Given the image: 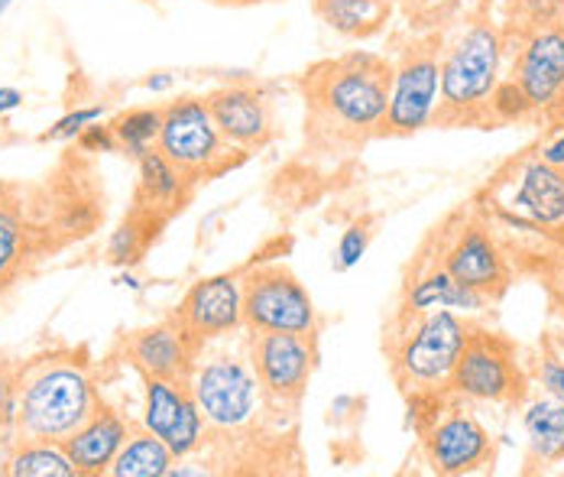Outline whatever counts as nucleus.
<instances>
[{
    "mask_svg": "<svg viewBox=\"0 0 564 477\" xmlns=\"http://www.w3.org/2000/svg\"><path fill=\"white\" fill-rule=\"evenodd\" d=\"M250 364L260 377L267 403L295 406L318 364L315 335H289V332H253L247 345Z\"/></svg>",
    "mask_w": 564,
    "mask_h": 477,
    "instance_id": "10",
    "label": "nucleus"
},
{
    "mask_svg": "<svg viewBox=\"0 0 564 477\" xmlns=\"http://www.w3.org/2000/svg\"><path fill=\"white\" fill-rule=\"evenodd\" d=\"M490 299L480 296L477 290H467L454 280L445 267H432L415 283H409L402 299V315H422L432 308H452L457 315H477L487 312Z\"/></svg>",
    "mask_w": 564,
    "mask_h": 477,
    "instance_id": "20",
    "label": "nucleus"
},
{
    "mask_svg": "<svg viewBox=\"0 0 564 477\" xmlns=\"http://www.w3.org/2000/svg\"><path fill=\"white\" fill-rule=\"evenodd\" d=\"M156 150L188 180L225 173L234 166L230 153H240L221 137L205 98H178L163 108V130Z\"/></svg>",
    "mask_w": 564,
    "mask_h": 477,
    "instance_id": "9",
    "label": "nucleus"
},
{
    "mask_svg": "<svg viewBox=\"0 0 564 477\" xmlns=\"http://www.w3.org/2000/svg\"><path fill=\"white\" fill-rule=\"evenodd\" d=\"M175 322L202 351L208 342L227 338L243 328V277L215 273L192 283L175 308Z\"/></svg>",
    "mask_w": 564,
    "mask_h": 477,
    "instance_id": "12",
    "label": "nucleus"
},
{
    "mask_svg": "<svg viewBox=\"0 0 564 477\" xmlns=\"http://www.w3.org/2000/svg\"><path fill=\"white\" fill-rule=\"evenodd\" d=\"M315 10L328 30L360 40V36H373L377 30H383L393 7L390 0H315Z\"/></svg>",
    "mask_w": 564,
    "mask_h": 477,
    "instance_id": "22",
    "label": "nucleus"
},
{
    "mask_svg": "<svg viewBox=\"0 0 564 477\" xmlns=\"http://www.w3.org/2000/svg\"><path fill=\"white\" fill-rule=\"evenodd\" d=\"M315 111L340 133H380L390 105L393 65L373 53H347L340 59L322 62L305 78Z\"/></svg>",
    "mask_w": 564,
    "mask_h": 477,
    "instance_id": "1",
    "label": "nucleus"
},
{
    "mask_svg": "<svg viewBox=\"0 0 564 477\" xmlns=\"http://www.w3.org/2000/svg\"><path fill=\"white\" fill-rule=\"evenodd\" d=\"M503 36L490 23L467 26L442 56V108L445 123L490 118V98L503 82Z\"/></svg>",
    "mask_w": 564,
    "mask_h": 477,
    "instance_id": "3",
    "label": "nucleus"
},
{
    "mask_svg": "<svg viewBox=\"0 0 564 477\" xmlns=\"http://www.w3.org/2000/svg\"><path fill=\"white\" fill-rule=\"evenodd\" d=\"M370 238H373L370 225H367V221H354V225L340 235L338 247H335V257H332L335 273H350V270L367 257Z\"/></svg>",
    "mask_w": 564,
    "mask_h": 477,
    "instance_id": "29",
    "label": "nucleus"
},
{
    "mask_svg": "<svg viewBox=\"0 0 564 477\" xmlns=\"http://www.w3.org/2000/svg\"><path fill=\"white\" fill-rule=\"evenodd\" d=\"M95 387L78 364H46L20 390L17 429L30 442H65L95 416Z\"/></svg>",
    "mask_w": 564,
    "mask_h": 477,
    "instance_id": "4",
    "label": "nucleus"
},
{
    "mask_svg": "<svg viewBox=\"0 0 564 477\" xmlns=\"http://www.w3.org/2000/svg\"><path fill=\"white\" fill-rule=\"evenodd\" d=\"M23 253V221L13 208L0 205V286L17 273Z\"/></svg>",
    "mask_w": 564,
    "mask_h": 477,
    "instance_id": "27",
    "label": "nucleus"
},
{
    "mask_svg": "<svg viewBox=\"0 0 564 477\" xmlns=\"http://www.w3.org/2000/svg\"><path fill=\"white\" fill-rule=\"evenodd\" d=\"M17 393L7 383V377H0V422H17Z\"/></svg>",
    "mask_w": 564,
    "mask_h": 477,
    "instance_id": "36",
    "label": "nucleus"
},
{
    "mask_svg": "<svg viewBox=\"0 0 564 477\" xmlns=\"http://www.w3.org/2000/svg\"><path fill=\"white\" fill-rule=\"evenodd\" d=\"M130 438L127 422L111 413V410H95V416L88 419L82 429H75L62 448L68 455V462L75 465V471L85 477L108 475L117 458V452L123 448V442Z\"/></svg>",
    "mask_w": 564,
    "mask_h": 477,
    "instance_id": "19",
    "label": "nucleus"
},
{
    "mask_svg": "<svg viewBox=\"0 0 564 477\" xmlns=\"http://www.w3.org/2000/svg\"><path fill=\"white\" fill-rule=\"evenodd\" d=\"M205 101L212 108V118L218 123L221 137L240 153L263 150L276 137L273 105L267 91L257 85H225L212 91Z\"/></svg>",
    "mask_w": 564,
    "mask_h": 477,
    "instance_id": "14",
    "label": "nucleus"
},
{
    "mask_svg": "<svg viewBox=\"0 0 564 477\" xmlns=\"http://www.w3.org/2000/svg\"><path fill=\"white\" fill-rule=\"evenodd\" d=\"M243 328L315 335L318 308L289 267L260 263L243 273Z\"/></svg>",
    "mask_w": 564,
    "mask_h": 477,
    "instance_id": "8",
    "label": "nucleus"
},
{
    "mask_svg": "<svg viewBox=\"0 0 564 477\" xmlns=\"http://www.w3.org/2000/svg\"><path fill=\"white\" fill-rule=\"evenodd\" d=\"M539 160H545V163L555 166V170H564V130L562 133H555V137L539 150Z\"/></svg>",
    "mask_w": 564,
    "mask_h": 477,
    "instance_id": "35",
    "label": "nucleus"
},
{
    "mask_svg": "<svg viewBox=\"0 0 564 477\" xmlns=\"http://www.w3.org/2000/svg\"><path fill=\"white\" fill-rule=\"evenodd\" d=\"M442 108V59L432 50H409L393 65L390 105L380 137H412L432 127Z\"/></svg>",
    "mask_w": 564,
    "mask_h": 477,
    "instance_id": "11",
    "label": "nucleus"
},
{
    "mask_svg": "<svg viewBox=\"0 0 564 477\" xmlns=\"http://www.w3.org/2000/svg\"><path fill=\"white\" fill-rule=\"evenodd\" d=\"M525 393L529 373L519 360V348L503 335L474 325L454 367L448 397L484 406H519Z\"/></svg>",
    "mask_w": 564,
    "mask_h": 477,
    "instance_id": "5",
    "label": "nucleus"
},
{
    "mask_svg": "<svg viewBox=\"0 0 564 477\" xmlns=\"http://www.w3.org/2000/svg\"><path fill=\"white\" fill-rule=\"evenodd\" d=\"M512 82L525 91L535 111H549L564 101V26L542 23L535 26L522 50L516 53Z\"/></svg>",
    "mask_w": 564,
    "mask_h": 477,
    "instance_id": "15",
    "label": "nucleus"
},
{
    "mask_svg": "<svg viewBox=\"0 0 564 477\" xmlns=\"http://www.w3.org/2000/svg\"><path fill=\"white\" fill-rule=\"evenodd\" d=\"M105 118V105H95V108H75V111H68V115H62V118L43 133V140L46 143H65V140H78L82 137V130L85 127H91V123H98V120Z\"/></svg>",
    "mask_w": 564,
    "mask_h": 477,
    "instance_id": "31",
    "label": "nucleus"
},
{
    "mask_svg": "<svg viewBox=\"0 0 564 477\" xmlns=\"http://www.w3.org/2000/svg\"><path fill=\"white\" fill-rule=\"evenodd\" d=\"M10 477H78L62 442H26L7 462Z\"/></svg>",
    "mask_w": 564,
    "mask_h": 477,
    "instance_id": "25",
    "label": "nucleus"
},
{
    "mask_svg": "<svg viewBox=\"0 0 564 477\" xmlns=\"http://www.w3.org/2000/svg\"><path fill=\"white\" fill-rule=\"evenodd\" d=\"M10 7H13V0H0V17H3V13H7Z\"/></svg>",
    "mask_w": 564,
    "mask_h": 477,
    "instance_id": "41",
    "label": "nucleus"
},
{
    "mask_svg": "<svg viewBox=\"0 0 564 477\" xmlns=\"http://www.w3.org/2000/svg\"><path fill=\"white\" fill-rule=\"evenodd\" d=\"M147 228L140 225V221H123L117 231L108 240V257H111V263H133L140 253H143V247H147V235H143Z\"/></svg>",
    "mask_w": 564,
    "mask_h": 477,
    "instance_id": "30",
    "label": "nucleus"
},
{
    "mask_svg": "<svg viewBox=\"0 0 564 477\" xmlns=\"http://www.w3.org/2000/svg\"><path fill=\"white\" fill-rule=\"evenodd\" d=\"M127 355L143 377H166V380H188L198 358V348L182 332L178 322H160L137 332L127 342Z\"/></svg>",
    "mask_w": 564,
    "mask_h": 477,
    "instance_id": "17",
    "label": "nucleus"
},
{
    "mask_svg": "<svg viewBox=\"0 0 564 477\" xmlns=\"http://www.w3.org/2000/svg\"><path fill=\"white\" fill-rule=\"evenodd\" d=\"M188 387L205 422L218 432L247 429L267 403L250 355H215L195 364Z\"/></svg>",
    "mask_w": 564,
    "mask_h": 477,
    "instance_id": "7",
    "label": "nucleus"
},
{
    "mask_svg": "<svg viewBox=\"0 0 564 477\" xmlns=\"http://www.w3.org/2000/svg\"><path fill=\"white\" fill-rule=\"evenodd\" d=\"M172 82H175V78H172L170 72H156V75L147 78V88H150L153 95H160V91H170Z\"/></svg>",
    "mask_w": 564,
    "mask_h": 477,
    "instance_id": "38",
    "label": "nucleus"
},
{
    "mask_svg": "<svg viewBox=\"0 0 564 477\" xmlns=\"http://www.w3.org/2000/svg\"><path fill=\"white\" fill-rule=\"evenodd\" d=\"M532 101L525 98V91L512 82V78H503L490 98V120L497 123H516V120H525L532 115Z\"/></svg>",
    "mask_w": 564,
    "mask_h": 477,
    "instance_id": "28",
    "label": "nucleus"
},
{
    "mask_svg": "<svg viewBox=\"0 0 564 477\" xmlns=\"http://www.w3.org/2000/svg\"><path fill=\"white\" fill-rule=\"evenodd\" d=\"M205 416L192 397L188 380L147 377L143 393V429L156 435L172 458H188L205 445Z\"/></svg>",
    "mask_w": 564,
    "mask_h": 477,
    "instance_id": "13",
    "label": "nucleus"
},
{
    "mask_svg": "<svg viewBox=\"0 0 564 477\" xmlns=\"http://www.w3.org/2000/svg\"><path fill=\"white\" fill-rule=\"evenodd\" d=\"M405 318L402 335L393 342V377L412 400L448 397L454 367L474 325L452 308H432Z\"/></svg>",
    "mask_w": 564,
    "mask_h": 477,
    "instance_id": "2",
    "label": "nucleus"
},
{
    "mask_svg": "<svg viewBox=\"0 0 564 477\" xmlns=\"http://www.w3.org/2000/svg\"><path fill=\"white\" fill-rule=\"evenodd\" d=\"M525 10L535 26L542 23H558L564 17V0H525Z\"/></svg>",
    "mask_w": 564,
    "mask_h": 477,
    "instance_id": "34",
    "label": "nucleus"
},
{
    "mask_svg": "<svg viewBox=\"0 0 564 477\" xmlns=\"http://www.w3.org/2000/svg\"><path fill=\"white\" fill-rule=\"evenodd\" d=\"M454 280L467 290H477L480 296L490 302L500 299L509 286V260L500 247V240L494 238L487 228L470 225L464 228L452 247L445 250V263H442Z\"/></svg>",
    "mask_w": 564,
    "mask_h": 477,
    "instance_id": "16",
    "label": "nucleus"
},
{
    "mask_svg": "<svg viewBox=\"0 0 564 477\" xmlns=\"http://www.w3.org/2000/svg\"><path fill=\"white\" fill-rule=\"evenodd\" d=\"M509 212L532 221L539 231L564 228V170L545 160H529L519 173V185L509 198Z\"/></svg>",
    "mask_w": 564,
    "mask_h": 477,
    "instance_id": "18",
    "label": "nucleus"
},
{
    "mask_svg": "<svg viewBox=\"0 0 564 477\" xmlns=\"http://www.w3.org/2000/svg\"><path fill=\"white\" fill-rule=\"evenodd\" d=\"M172 465H175V458H172L170 448H166L156 435H150V432L143 429V432H137V435H130V438L123 442V448L117 452V458H113L108 475L170 477Z\"/></svg>",
    "mask_w": 564,
    "mask_h": 477,
    "instance_id": "24",
    "label": "nucleus"
},
{
    "mask_svg": "<svg viewBox=\"0 0 564 477\" xmlns=\"http://www.w3.org/2000/svg\"><path fill=\"white\" fill-rule=\"evenodd\" d=\"M140 166V205L147 208H178L185 198V173L170 163L156 147L137 160Z\"/></svg>",
    "mask_w": 564,
    "mask_h": 477,
    "instance_id": "23",
    "label": "nucleus"
},
{
    "mask_svg": "<svg viewBox=\"0 0 564 477\" xmlns=\"http://www.w3.org/2000/svg\"><path fill=\"white\" fill-rule=\"evenodd\" d=\"M535 380L542 383V390H545L552 400L564 403V358L552 348V345L542 351V358L535 364Z\"/></svg>",
    "mask_w": 564,
    "mask_h": 477,
    "instance_id": "32",
    "label": "nucleus"
},
{
    "mask_svg": "<svg viewBox=\"0 0 564 477\" xmlns=\"http://www.w3.org/2000/svg\"><path fill=\"white\" fill-rule=\"evenodd\" d=\"M549 345H552V348H555V351L564 358V325H562V332H555V335H552V342H549Z\"/></svg>",
    "mask_w": 564,
    "mask_h": 477,
    "instance_id": "39",
    "label": "nucleus"
},
{
    "mask_svg": "<svg viewBox=\"0 0 564 477\" xmlns=\"http://www.w3.org/2000/svg\"><path fill=\"white\" fill-rule=\"evenodd\" d=\"M117 147L123 153H130L133 160H140L143 153H150L160 143V130H163V108H133L123 111L111 120Z\"/></svg>",
    "mask_w": 564,
    "mask_h": 477,
    "instance_id": "26",
    "label": "nucleus"
},
{
    "mask_svg": "<svg viewBox=\"0 0 564 477\" xmlns=\"http://www.w3.org/2000/svg\"><path fill=\"white\" fill-rule=\"evenodd\" d=\"M522 432L532 465H562L564 462V403L549 393L535 397L522 410Z\"/></svg>",
    "mask_w": 564,
    "mask_h": 477,
    "instance_id": "21",
    "label": "nucleus"
},
{
    "mask_svg": "<svg viewBox=\"0 0 564 477\" xmlns=\"http://www.w3.org/2000/svg\"><path fill=\"white\" fill-rule=\"evenodd\" d=\"M20 105H23V91H20V88H10V85H3V88H0V118L13 115Z\"/></svg>",
    "mask_w": 564,
    "mask_h": 477,
    "instance_id": "37",
    "label": "nucleus"
},
{
    "mask_svg": "<svg viewBox=\"0 0 564 477\" xmlns=\"http://www.w3.org/2000/svg\"><path fill=\"white\" fill-rule=\"evenodd\" d=\"M412 403L429 406L419 422V435H422L429 468L435 475H474L494 462V435L464 406V400L435 397V400H412Z\"/></svg>",
    "mask_w": 564,
    "mask_h": 477,
    "instance_id": "6",
    "label": "nucleus"
},
{
    "mask_svg": "<svg viewBox=\"0 0 564 477\" xmlns=\"http://www.w3.org/2000/svg\"><path fill=\"white\" fill-rule=\"evenodd\" d=\"M552 293H555V305H558V312H564V280L555 283V290H552Z\"/></svg>",
    "mask_w": 564,
    "mask_h": 477,
    "instance_id": "40",
    "label": "nucleus"
},
{
    "mask_svg": "<svg viewBox=\"0 0 564 477\" xmlns=\"http://www.w3.org/2000/svg\"><path fill=\"white\" fill-rule=\"evenodd\" d=\"M78 147H82L85 153H113V150H120V147H117V137H113L111 123H101V120L82 130Z\"/></svg>",
    "mask_w": 564,
    "mask_h": 477,
    "instance_id": "33",
    "label": "nucleus"
}]
</instances>
